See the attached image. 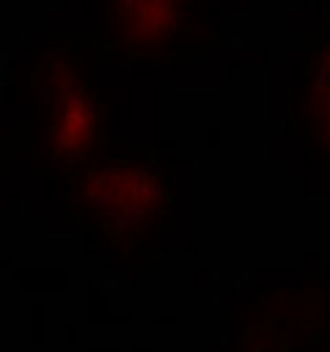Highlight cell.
Instances as JSON below:
<instances>
[{
	"label": "cell",
	"instance_id": "obj_1",
	"mask_svg": "<svg viewBox=\"0 0 330 352\" xmlns=\"http://www.w3.org/2000/svg\"><path fill=\"white\" fill-rule=\"evenodd\" d=\"M88 201L96 204L107 226L116 228H140L151 220L160 192L148 173L140 170H107L88 190Z\"/></svg>",
	"mask_w": 330,
	"mask_h": 352
},
{
	"label": "cell",
	"instance_id": "obj_2",
	"mask_svg": "<svg viewBox=\"0 0 330 352\" xmlns=\"http://www.w3.org/2000/svg\"><path fill=\"white\" fill-rule=\"evenodd\" d=\"M184 0H107V22L124 44H162L173 36Z\"/></svg>",
	"mask_w": 330,
	"mask_h": 352
}]
</instances>
